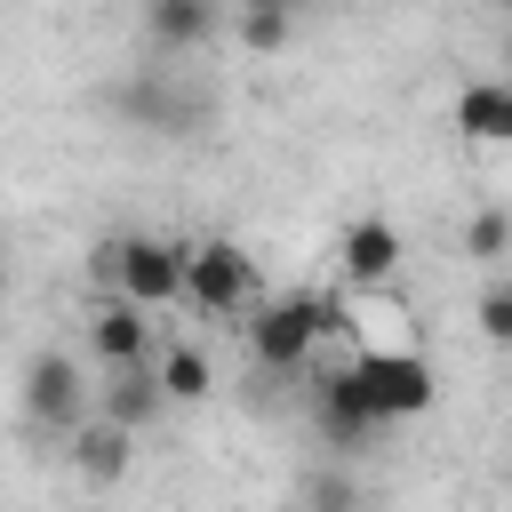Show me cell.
<instances>
[{
    "mask_svg": "<svg viewBox=\"0 0 512 512\" xmlns=\"http://www.w3.org/2000/svg\"><path fill=\"white\" fill-rule=\"evenodd\" d=\"M24 416H32L40 432H80L88 384H80V368H72L64 352H32V360H24Z\"/></svg>",
    "mask_w": 512,
    "mask_h": 512,
    "instance_id": "cell-6",
    "label": "cell"
},
{
    "mask_svg": "<svg viewBox=\"0 0 512 512\" xmlns=\"http://www.w3.org/2000/svg\"><path fill=\"white\" fill-rule=\"evenodd\" d=\"M352 384H360V400H368L376 424L424 416V408L440 400V376H432L424 344H416V352H384V360H352Z\"/></svg>",
    "mask_w": 512,
    "mask_h": 512,
    "instance_id": "cell-4",
    "label": "cell"
},
{
    "mask_svg": "<svg viewBox=\"0 0 512 512\" xmlns=\"http://www.w3.org/2000/svg\"><path fill=\"white\" fill-rule=\"evenodd\" d=\"M128 456H136V440H128V432H112V424H80V432H72V464H80L96 488L128 480Z\"/></svg>",
    "mask_w": 512,
    "mask_h": 512,
    "instance_id": "cell-12",
    "label": "cell"
},
{
    "mask_svg": "<svg viewBox=\"0 0 512 512\" xmlns=\"http://www.w3.org/2000/svg\"><path fill=\"white\" fill-rule=\"evenodd\" d=\"M88 344H96L104 376H112V368H144V360H152V320L104 296V304H96V320H88Z\"/></svg>",
    "mask_w": 512,
    "mask_h": 512,
    "instance_id": "cell-10",
    "label": "cell"
},
{
    "mask_svg": "<svg viewBox=\"0 0 512 512\" xmlns=\"http://www.w3.org/2000/svg\"><path fill=\"white\" fill-rule=\"evenodd\" d=\"M448 128L464 144H512V88L504 80H464L448 104Z\"/></svg>",
    "mask_w": 512,
    "mask_h": 512,
    "instance_id": "cell-9",
    "label": "cell"
},
{
    "mask_svg": "<svg viewBox=\"0 0 512 512\" xmlns=\"http://www.w3.org/2000/svg\"><path fill=\"white\" fill-rule=\"evenodd\" d=\"M480 336H488V344L512 336V288H504V280H488V296H480Z\"/></svg>",
    "mask_w": 512,
    "mask_h": 512,
    "instance_id": "cell-17",
    "label": "cell"
},
{
    "mask_svg": "<svg viewBox=\"0 0 512 512\" xmlns=\"http://www.w3.org/2000/svg\"><path fill=\"white\" fill-rule=\"evenodd\" d=\"M152 384H160V400H208L216 392V360L200 344H168L160 368H152Z\"/></svg>",
    "mask_w": 512,
    "mask_h": 512,
    "instance_id": "cell-14",
    "label": "cell"
},
{
    "mask_svg": "<svg viewBox=\"0 0 512 512\" xmlns=\"http://www.w3.org/2000/svg\"><path fill=\"white\" fill-rule=\"evenodd\" d=\"M328 328H336V296L296 288V296L256 304V320H248V352H256V368L296 376V368H312V360H320V336H328Z\"/></svg>",
    "mask_w": 512,
    "mask_h": 512,
    "instance_id": "cell-2",
    "label": "cell"
},
{
    "mask_svg": "<svg viewBox=\"0 0 512 512\" xmlns=\"http://www.w3.org/2000/svg\"><path fill=\"white\" fill-rule=\"evenodd\" d=\"M336 328L352 336V360H384V352H416V328H408V304L392 288H368V296H336Z\"/></svg>",
    "mask_w": 512,
    "mask_h": 512,
    "instance_id": "cell-5",
    "label": "cell"
},
{
    "mask_svg": "<svg viewBox=\"0 0 512 512\" xmlns=\"http://www.w3.org/2000/svg\"><path fill=\"white\" fill-rule=\"evenodd\" d=\"M176 304H192L208 320L256 312V256L240 240H192V248H176Z\"/></svg>",
    "mask_w": 512,
    "mask_h": 512,
    "instance_id": "cell-1",
    "label": "cell"
},
{
    "mask_svg": "<svg viewBox=\"0 0 512 512\" xmlns=\"http://www.w3.org/2000/svg\"><path fill=\"white\" fill-rule=\"evenodd\" d=\"M144 32H152L160 48H200V40L216 32V8H208V0H152V8H144Z\"/></svg>",
    "mask_w": 512,
    "mask_h": 512,
    "instance_id": "cell-13",
    "label": "cell"
},
{
    "mask_svg": "<svg viewBox=\"0 0 512 512\" xmlns=\"http://www.w3.org/2000/svg\"><path fill=\"white\" fill-rule=\"evenodd\" d=\"M400 256H408V240H400V224H384V216H352L344 240H336V264H344V288H352V296L392 288Z\"/></svg>",
    "mask_w": 512,
    "mask_h": 512,
    "instance_id": "cell-7",
    "label": "cell"
},
{
    "mask_svg": "<svg viewBox=\"0 0 512 512\" xmlns=\"http://www.w3.org/2000/svg\"><path fill=\"white\" fill-rule=\"evenodd\" d=\"M96 272L112 280V304H128V312H144V320L176 304V248L152 240V232L104 240V248H96Z\"/></svg>",
    "mask_w": 512,
    "mask_h": 512,
    "instance_id": "cell-3",
    "label": "cell"
},
{
    "mask_svg": "<svg viewBox=\"0 0 512 512\" xmlns=\"http://www.w3.org/2000/svg\"><path fill=\"white\" fill-rule=\"evenodd\" d=\"M504 240H512V216H504V208H480L472 232H464V248H472L480 264H504Z\"/></svg>",
    "mask_w": 512,
    "mask_h": 512,
    "instance_id": "cell-16",
    "label": "cell"
},
{
    "mask_svg": "<svg viewBox=\"0 0 512 512\" xmlns=\"http://www.w3.org/2000/svg\"><path fill=\"white\" fill-rule=\"evenodd\" d=\"M152 416H160V384H152V368H112V376H104V416H96V424H112V432L136 440Z\"/></svg>",
    "mask_w": 512,
    "mask_h": 512,
    "instance_id": "cell-11",
    "label": "cell"
},
{
    "mask_svg": "<svg viewBox=\"0 0 512 512\" xmlns=\"http://www.w3.org/2000/svg\"><path fill=\"white\" fill-rule=\"evenodd\" d=\"M232 32H240L248 48H280V40L296 32V16H288V8H240V16H232Z\"/></svg>",
    "mask_w": 512,
    "mask_h": 512,
    "instance_id": "cell-15",
    "label": "cell"
},
{
    "mask_svg": "<svg viewBox=\"0 0 512 512\" xmlns=\"http://www.w3.org/2000/svg\"><path fill=\"white\" fill-rule=\"evenodd\" d=\"M312 416H320V432H328L336 448H352V440L384 432V424L368 416L360 384H352V360H336V368H320V376H312Z\"/></svg>",
    "mask_w": 512,
    "mask_h": 512,
    "instance_id": "cell-8",
    "label": "cell"
}]
</instances>
